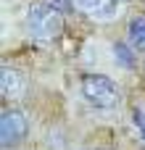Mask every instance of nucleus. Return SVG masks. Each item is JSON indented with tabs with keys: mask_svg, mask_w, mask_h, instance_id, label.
Segmentation results:
<instances>
[{
	"mask_svg": "<svg viewBox=\"0 0 145 150\" xmlns=\"http://www.w3.org/2000/svg\"><path fill=\"white\" fill-rule=\"evenodd\" d=\"M24 90H26L24 76L18 71H13V69L3 66V71H0V92H3V98H21Z\"/></svg>",
	"mask_w": 145,
	"mask_h": 150,
	"instance_id": "4",
	"label": "nucleus"
},
{
	"mask_svg": "<svg viewBox=\"0 0 145 150\" xmlns=\"http://www.w3.org/2000/svg\"><path fill=\"white\" fill-rule=\"evenodd\" d=\"M127 34H129V45L135 50H145V18H140V16L132 18Z\"/></svg>",
	"mask_w": 145,
	"mask_h": 150,
	"instance_id": "6",
	"label": "nucleus"
},
{
	"mask_svg": "<svg viewBox=\"0 0 145 150\" xmlns=\"http://www.w3.org/2000/svg\"><path fill=\"white\" fill-rule=\"evenodd\" d=\"M26 132H29V121L21 111H16V108L3 111V116H0V145L3 148L8 150V148L21 145Z\"/></svg>",
	"mask_w": 145,
	"mask_h": 150,
	"instance_id": "3",
	"label": "nucleus"
},
{
	"mask_svg": "<svg viewBox=\"0 0 145 150\" xmlns=\"http://www.w3.org/2000/svg\"><path fill=\"white\" fill-rule=\"evenodd\" d=\"M26 29L34 40L50 42L63 32V21H61V13L50 3H34L26 11Z\"/></svg>",
	"mask_w": 145,
	"mask_h": 150,
	"instance_id": "1",
	"label": "nucleus"
},
{
	"mask_svg": "<svg viewBox=\"0 0 145 150\" xmlns=\"http://www.w3.org/2000/svg\"><path fill=\"white\" fill-rule=\"evenodd\" d=\"M82 95L95 108H114L119 103L116 84L108 76H103V74H85L82 76Z\"/></svg>",
	"mask_w": 145,
	"mask_h": 150,
	"instance_id": "2",
	"label": "nucleus"
},
{
	"mask_svg": "<svg viewBox=\"0 0 145 150\" xmlns=\"http://www.w3.org/2000/svg\"><path fill=\"white\" fill-rule=\"evenodd\" d=\"M132 121H135V127L140 129V134L145 137V111L143 108H135V111H132Z\"/></svg>",
	"mask_w": 145,
	"mask_h": 150,
	"instance_id": "9",
	"label": "nucleus"
},
{
	"mask_svg": "<svg viewBox=\"0 0 145 150\" xmlns=\"http://www.w3.org/2000/svg\"><path fill=\"white\" fill-rule=\"evenodd\" d=\"M77 3H79V11H85L92 18H111L119 11L116 0H77Z\"/></svg>",
	"mask_w": 145,
	"mask_h": 150,
	"instance_id": "5",
	"label": "nucleus"
},
{
	"mask_svg": "<svg viewBox=\"0 0 145 150\" xmlns=\"http://www.w3.org/2000/svg\"><path fill=\"white\" fill-rule=\"evenodd\" d=\"M114 58H116V63L124 66V69H132V66H135V55H132V50H129L124 42H116V45H114Z\"/></svg>",
	"mask_w": 145,
	"mask_h": 150,
	"instance_id": "7",
	"label": "nucleus"
},
{
	"mask_svg": "<svg viewBox=\"0 0 145 150\" xmlns=\"http://www.w3.org/2000/svg\"><path fill=\"white\" fill-rule=\"evenodd\" d=\"M45 3H50L58 13H74V3L71 0H45Z\"/></svg>",
	"mask_w": 145,
	"mask_h": 150,
	"instance_id": "8",
	"label": "nucleus"
}]
</instances>
